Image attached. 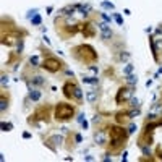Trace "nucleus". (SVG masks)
Wrapping results in <instances>:
<instances>
[{
    "label": "nucleus",
    "instance_id": "f257e3e1",
    "mask_svg": "<svg viewBox=\"0 0 162 162\" xmlns=\"http://www.w3.org/2000/svg\"><path fill=\"white\" fill-rule=\"evenodd\" d=\"M107 133H109V144H107V149H109V154H113V152H118L123 146L126 144V139H128L130 133L128 130L123 125H110L107 126Z\"/></svg>",
    "mask_w": 162,
    "mask_h": 162
},
{
    "label": "nucleus",
    "instance_id": "f03ea898",
    "mask_svg": "<svg viewBox=\"0 0 162 162\" xmlns=\"http://www.w3.org/2000/svg\"><path fill=\"white\" fill-rule=\"evenodd\" d=\"M71 57L75 60H78L80 63L83 65H94L97 60H99V55H97L96 49L92 47L91 44H80V45H75L71 49Z\"/></svg>",
    "mask_w": 162,
    "mask_h": 162
},
{
    "label": "nucleus",
    "instance_id": "7ed1b4c3",
    "mask_svg": "<svg viewBox=\"0 0 162 162\" xmlns=\"http://www.w3.org/2000/svg\"><path fill=\"white\" fill-rule=\"evenodd\" d=\"M76 113V109L75 105L68 102H58L55 104L54 107V118L57 122H67V120H71V117H75Z\"/></svg>",
    "mask_w": 162,
    "mask_h": 162
},
{
    "label": "nucleus",
    "instance_id": "20e7f679",
    "mask_svg": "<svg viewBox=\"0 0 162 162\" xmlns=\"http://www.w3.org/2000/svg\"><path fill=\"white\" fill-rule=\"evenodd\" d=\"M50 110H52L50 105H41V107H37V109H36L34 112L29 115L28 123H29V125H34V126H39L37 122H45V123H47L49 120H50Z\"/></svg>",
    "mask_w": 162,
    "mask_h": 162
},
{
    "label": "nucleus",
    "instance_id": "39448f33",
    "mask_svg": "<svg viewBox=\"0 0 162 162\" xmlns=\"http://www.w3.org/2000/svg\"><path fill=\"white\" fill-rule=\"evenodd\" d=\"M63 65H65L63 62L58 60L54 55H47V57L41 62V67L44 68L45 71H49V73H57V71H60L62 68H63Z\"/></svg>",
    "mask_w": 162,
    "mask_h": 162
},
{
    "label": "nucleus",
    "instance_id": "423d86ee",
    "mask_svg": "<svg viewBox=\"0 0 162 162\" xmlns=\"http://www.w3.org/2000/svg\"><path fill=\"white\" fill-rule=\"evenodd\" d=\"M133 87L135 86H120L118 87V91H117V94H115V104H118V105H122V104H126V102H130V99L133 97Z\"/></svg>",
    "mask_w": 162,
    "mask_h": 162
},
{
    "label": "nucleus",
    "instance_id": "0eeeda50",
    "mask_svg": "<svg viewBox=\"0 0 162 162\" xmlns=\"http://www.w3.org/2000/svg\"><path fill=\"white\" fill-rule=\"evenodd\" d=\"M76 87H78L76 83H73V81H67V83L63 84V87H62L63 96L67 97L68 100H73L75 102V92H76Z\"/></svg>",
    "mask_w": 162,
    "mask_h": 162
},
{
    "label": "nucleus",
    "instance_id": "6e6552de",
    "mask_svg": "<svg viewBox=\"0 0 162 162\" xmlns=\"http://www.w3.org/2000/svg\"><path fill=\"white\" fill-rule=\"evenodd\" d=\"M107 136H109V133H107V128H99L96 133H94V143H96L97 146H105L107 144Z\"/></svg>",
    "mask_w": 162,
    "mask_h": 162
},
{
    "label": "nucleus",
    "instance_id": "1a4fd4ad",
    "mask_svg": "<svg viewBox=\"0 0 162 162\" xmlns=\"http://www.w3.org/2000/svg\"><path fill=\"white\" fill-rule=\"evenodd\" d=\"M152 143H154V139H152V131H146V130H143L136 144H138V146H144V144L151 146Z\"/></svg>",
    "mask_w": 162,
    "mask_h": 162
},
{
    "label": "nucleus",
    "instance_id": "9d476101",
    "mask_svg": "<svg viewBox=\"0 0 162 162\" xmlns=\"http://www.w3.org/2000/svg\"><path fill=\"white\" fill-rule=\"evenodd\" d=\"M81 32H83L84 37H94V34H96V29H94L92 23H83Z\"/></svg>",
    "mask_w": 162,
    "mask_h": 162
},
{
    "label": "nucleus",
    "instance_id": "9b49d317",
    "mask_svg": "<svg viewBox=\"0 0 162 162\" xmlns=\"http://www.w3.org/2000/svg\"><path fill=\"white\" fill-rule=\"evenodd\" d=\"M128 120H130L128 110H120V112L115 113V123H118V125H125Z\"/></svg>",
    "mask_w": 162,
    "mask_h": 162
},
{
    "label": "nucleus",
    "instance_id": "f8f14e48",
    "mask_svg": "<svg viewBox=\"0 0 162 162\" xmlns=\"http://www.w3.org/2000/svg\"><path fill=\"white\" fill-rule=\"evenodd\" d=\"M76 10H78L76 5H67V6H63V8L58 11V15H60V16H67V18H71Z\"/></svg>",
    "mask_w": 162,
    "mask_h": 162
},
{
    "label": "nucleus",
    "instance_id": "ddd939ff",
    "mask_svg": "<svg viewBox=\"0 0 162 162\" xmlns=\"http://www.w3.org/2000/svg\"><path fill=\"white\" fill-rule=\"evenodd\" d=\"M149 44H151V49H152V57H154L156 62H159V47L156 44V37H149Z\"/></svg>",
    "mask_w": 162,
    "mask_h": 162
},
{
    "label": "nucleus",
    "instance_id": "4468645a",
    "mask_svg": "<svg viewBox=\"0 0 162 162\" xmlns=\"http://www.w3.org/2000/svg\"><path fill=\"white\" fill-rule=\"evenodd\" d=\"M47 139L55 146V148H57V146H62V143H63V136H62V133L60 135H52V136H49Z\"/></svg>",
    "mask_w": 162,
    "mask_h": 162
},
{
    "label": "nucleus",
    "instance_id": "2eb2a0df",
    "mask_svg": "<svg viewBox=\"0 0 162 162\" xmlns=\"http://www.w3.org/2000/svg\"><path fill=\"white\" fill-rule=\"evenodd\" d=\"M29 100H32V102H37L39 99H41V91L36 89V87H32V89H29Z\"/></svg>",
    "mask_w": 162,
    "mask_h": 162
},
{
    "label": "nucleus",
    "instance_id": "dca6fc26",
    "mask_svg": "<svg viewBox=\"0 0 162 162\" xmlns=\"http://www.w3.org/2000/svg\"><path fill=\"white\" fill-rule=\"evenodd\" d=\"M31 84L32 86H44L45 84V80L42 76H39V75H34V76H31Z\"/></svg>",
    "mask_w": 162,
    "mask_h": 162
},
{
    "label": "nucleus",
    "instance_id": "f3484780",
    "mask_svg": "<svg viewBox=\"0 0 162 162\" xmlns=\"http://www.w3.org/2000/svg\"><path fill=\"white\" fill-rule=\"evenodd\" d=\"M76 8H78V11L83 13L84 16L91 11V5H89V3H76Z\"/></svg>",
    "mask_w": 162,
    "mask_h": 162
},
{
    "label": "nucleus",
    "instance_id": "a211bd4d",
    "mask_svg": "<svg viewBox=\"0 0 162 162\" xmlns=\"http://www.w3.org/2000/svg\"><path fill=\"white\" fill-rule=\"evenodd\" d=\"M6 109H8V97H5V94L2 92V96H0V112L5 113Z\"/></svg>",
    "mask_w": 162,
    "mask_h": 162
},
{
    "label": "nucleus",
    "instance_id": "6ab92c4d",
    "mask_svg": "<svg viewBox=\"0 0 162 162\" xmlns=\"http://www.w3.org/2000/svg\"><path fill=\"white\" fill-rule=\"evenodd\" d=\"M125 81H126V84L128 86H136L138 84V78H136V75H126V78H125Z\"/></svg>",
    "mask_w": 162,
    "mask_h": 162
},
{
    "label": "nucleus",
    "instance_id": "aec40b11",
    "mask_svg": "<svg viewBox=\"0 0 162 162\" xmlns=\"http://www.w3.org/2000/svg\"><path fill=\"white\" fill-rule=\"evenodd\" d=\"M86 100L89 104H94L97 100V91H89V92L86 94Z\"/></svg>",
    "mask_w": 162,
    "mask_h": 162
},
{
    "label": "nucleus",
    "instance_id": "412c9836",
    "mask_svg": "<svg viewBox=\"0 0 162 162\" xmlns=\"http://www.w3.org/2000/svg\"><path fill=\"white\" fill-rule=\"evenodd\" d=\"M113 32L112 29H105V31H100V37L104 39V41H109V39H112Z\"/></svg>",
    "mask_w": 162,
    "mask_h": 162
},
{
    "label": "nucleus",
    "instance_id": "4be33fe9",
    "mask_svg": "<svg viewBox=\"0 0 162 162\" xmlns=\"http://www.w3.org/2000/svg\"><path fill=\"white\" fill-rule=\"evenodd\" d=\"M23 50H24V41H23V39H19L18 44H16V54L21 55V54H23Z\"/></svg>",
    "mask_w": 162,
    "mask_h": 162
},
{
    "label": "nucleus",
    "instance_id": "5701e85b",
    "mask_svg": "<svg viewBox=\"0 0 162 162\" xmlns=\"http://www.w3.org/2000/svg\"><path fill=\"white\" fill-rule=\"evenodd\" d=\"M29 63H31L32 67H41V62H39V57H37V55H32V57H29Z\"/></svg>",
    "mask_w": 162,
    "mask_h": 162
},
{
    "label": "nucleus",
    "instance_id": "b1692460",
    "mask_svg": "<svg viewBox=\"0 0 162 162\" xmlns=\"http://www.w3.org/2000/svg\"><path fill=\"white\" fill-rule=\"evenodd\" d=\"M130 57H131V55H130V52H126V50L123 52L122 50V52H120V55H118V60L120 62H125V60H130Z\"/></svg>",
    "mask_w": 162,
    "mask_h": 162
},
{
    "label": "nucleus",
    "instance_id": "393cba45",
    "mask_svg": "<svg viewBox=\"0 0 162 162\" xmlns=\"http://www.w3.org/2000/svg\"><path fill=\"white\" fill-rule=\"evenodd\" d=\"M139 113H141V112H139V107H138V109H131V110H128V115H130V120H133V118H136V117H138V115H139Z\"/></svg>",
    "mask_w": 162,
    "mask_h": 162
},
{
    "label": "nucleus",
    "instance_id": "a878e982",
    "mask_svg": "<svg viewBox=\"0 0 162 162\" xmlns=\"http://www.w3.org/2000/svg\"><path fill=\"white\" fill-rule=\"evenodd\" d=\"M31 23H32V26H39V24L42 23L41 15H36V16H32V18H31Z\"/></svg>",
    "mask_w": 162,
    "mask_h": 162
},
{
    "label": "nucleus",
    "instance_id": "bb28decb",
    "mask_svg": "<svg viewBox=\"0 0 162 162\" xmlns=\"http://www.w3.org/2000/svg\"><path fill=\"white\" fill-rule=\"evenodd\" d=\"M130 105H131V109H138L139 107V99L138 97H131V99H130Z\"/></svg>",
    "mask_w": 162,
    "mask_h": 162
},
{
    "label": "nucleus",
    "instance_id": "cd10ccee",
    "mask_svg": "<svg viewBox=\"0 0 162 162\" xmlns=\"http://www.w3.org/2000/svg\"><path fill=\"white\" fill-rule=\"evenodd\" d=\"M100 5H102V8H107V10H113V8H115V6H113V3L112 2H107V0H102V3H100Z\"/></svg>",
    "mask_w": 162,
    "mask_h": 162
},
{
    "label": "nucleus",
    "instance_id": "c85d7f7f",
    "mask_svg": "<svg viewBox=\"0 0 162 162\" xmlns=\"http://www.w3.org/2000/svg\"><path fill=\"white\" fill-rule=\"evenodd\" d=\"M0 126H2V131H10V130L13 128V125H11V123H5V122H2V123H0Z\"/></svg>",
    "mask_w": 162,
    "mask_h": 162
},
{
    "label": "nucleus",
    "instance_id": "c756f323",
    "mask_svg": "<svg viewBox=\"0 0 162 162\" xmlns=\"http://www.w3.org/2000/svg\"><path fill=\"white\" fill-rule=\"evenodd\" d=\"M139 148H141V151H143V154H144V156H152V152H151V149H149V146H148V144L139 146Z\"/></svg>",
    "mask_w": 162,
    "mask_h": 162
},
{
    "label": "nucleus",
    "instance_id": "7c9ffc66",
    "mask_svg": "<svg viewBox=\"0 0 162 162\" xmlns=\"http://www.w3.org/2000/svg\"><path fill=\"white\" fill-rule=\"evenodd\" d=\"M8 76H6V75L5 73H2V80H0V83H2V87H6V86H8Z\"/></svg>",
    "mask_w": 162,
    "mask_h": 162
},
{
    "label": "nucleus",
    "instance_id": "2f4dec72",
    "mask_svg": "<svg viewBox=\"0 0 162 162\" xmlns=\"http://www.w3.org/2000/svg\"><path fill=\"white\" fill-rule=\"evenodd\" d=\"M97 28H99L100 31H105V29H110V28H109V23H105V21H100V23H97Z\"/></svg>",
    "mask_w": 162,
    "mask_h": 162
},
{
    "label": "nucleus",
    "instance_id": "473e14b6",
    "mask_svg": "<svg viewBox=\"0 0 162 162\" xmlns=\"http://www.w3.org/2000/svg\"><path fill=\"white\" fill-rule=\"evenodd\" d=\"M113 19H115L117 24H120V26L123 24V18L120 16V13H113Z\"/></svg>",
    "mask_w": 162,
    "mask_h": 162
},
{
    "label": "nucleus",
    "instance_id": "72a5a7b5",
    "mask_svg": "<svg viewBox=\"0 0 162 162\" xmlns=\"http://www.w3.org/2000/svg\"><path fill=\"white\" fill-rule=\"evenodd\" d=\"M131 71H133V65H131V63H128L125 68H123V73H125V75H130Z\"/></svg>",
    "mask_w": 162,
    "mask_h": 162
},
{
    "label": "nucleus",
    "instance_id": "f704fd0d",
    "mask_svg": "<svg viewBox=\"0 0 162 162\" xmlns=\"http://www.w3.org/2000/svg\"><path fill=\"white\" fill-rule=\"evenodd\" d=\"M100 16H102V19H104V21H105V23H109V24H110V21H112V18H110V16L107 15V13L100 11Z\"/></svg>",
    "mask_w": 162,
    "mask_h": 162
},
{
    "label": "nucleus",
    "instance_id": "c9c22d12",
    "mask_svg": "<svg viewBox=\"0 0 162 162\" xmlns=\"http://www.w3.org/2000/svg\"><path fill=\"white\" fill-rule=\"evenodd\" d=\"M136 130H138V126L135 125V123H130V126H128V133L131 135V133H136Z\"/></svg>",
    "mask_w": 162,
    "mask_h": 162
},
{
    "label": "nucleus",
    "instance_id": "e433bc0d",
    "mask_svg": "<svg viewBox=\"0 0 162 162\" xmlns=\"http://www.w3.org/2000/svg\"><path fill=\"white\" fill-rule=\"evenodd\" d=\"M87 68H89V70H91V71H92V73H96V75H97V73H99V68H97V67H96V65H89V67H87Z\"/></svg>",
    "mask_w": 162,
    "mask_h": 162
},
{
    "label": "nucleus",
    "instance_id": "4c0bfd02",
    "mask_svg": "<svg viewBox=\"0 0 162 162\" xmlns=\"http://www.w3.org/2000/svg\"><path fill=\"white\" fill-rule=\"evenodd\" d=\"M36 15H37V10H29V11H28V18H32V16H36Z\"/></svg>",
    "mask_w": 162,
    "mask_h": 162
},
{
    "label": "nucleus",
    "instance_id": "58836bf2",
    "mask_svg": "<svg viewBox=\"0 0 162 162\" xmlns=\"http://www.w3.org/2000/svg\"><path fill=\"white\" fill-rule=\"evenodd\" d=\"M97 123H100V117L99 115L92 117V125H97Z\"/></svg>",
    "mask_w": 162,
    "mask_h": 162
},
{
    "label": "nucleus",
    "instance_id": "ea45409f",
    "mask_svg": "<svg viewBox=\"0 0 162 162\" xmlns=\"http://www.w3.org/2000/svg\"><path fill=\"white\" fill-rule=\"evenodd\" d=\"M75 141H76V143H81V141H83V138H81L80 133H76V135H75Z\"/></svg>",
    "mask_w": 162,
    "mask_h": 162
},
{
    "label": "nucleus",
    "instance_id": "a19ab883",
    "mask_svg": "<svg viewBox=\"0 0 162 162\" xmlns=\"http://www.w3.org/2000/svg\"><path fill=\"white\" fill-rule=\"evenodd\" d=\"M91 78L92 76H83V83H89L91 84Z\"/></svg>",
    "mask_w": 162,
    "mask_h": 162
},
{
    "label": "nucleus",
    "instance_id": "79ce46f5",
    "mask_svg": "<svg viewBox=\"0 0 162 162\" xmlns=\"http://www.w3.org/2000/svg\"><path fill=\"white\" fill-rule=\"evenodd\" d=\"M23 138H24V139H29V138H31V133H29V131H24V133H23Z\"/></svg>",
    "mask_w": 162,
    "mask_h": 162
},
{
    "label": "nucleus",
    "instance_id": "37998d69",
    "mask_svg": "<svg viewBox=\"0 0 162 162\" xmlns=\"http://www.w3.org/2000/svg\"><path fill=\"white\" fill-rule=\"evenodd\" d=\"M81 126H83V130H86L87 126H89V123H87L86 120H83V122H81Z\"/></svg>",
    "mask_w": 162,
    "mask_h": 162
},
{
    "label": "nucleus",
    "instance_id": "c03bdc74",
    "mask_svg": "<svg viewBox=\"0 0 162 162\" xmlns=\"http://www.w3.org/2000/svg\"><path fill=\"white\" fill-rule=\"evenodd\" d=\"M126 156H128V152L123 151V154H122V162H126Z\"/></svg>",
    "mask_w": 162,
    "mask_h": 162
},
{
    "label": "nucleus",
    "instance_id": "a18cd8bd",
    "mask_svg": "<svg viewBox=\"0 0 162 162\" xmlns=\"http://www.w3.org/2000/svg\"><path fill=\"white\" fill-rule=\"evenodd\" d=\"M76 120H78V122L81 123V122H83V120H84V113H80V115H78V118H76Z\"/></svg>",
    "mask_w": 162,
    "mask_h": 162
},
{
    "label": "nucleus",
    "instance_id": "49530a36",
    "mask_svg": "<svg viewBox=\"0 0 162 162\" xmlns=\"http://www.w3.org/2000/svg\"><path fill=\"white\" fill-rule=\"evenodd\" d=\"M84 161L91 162V161H94V157H92V156H84Z\"/></svg>",
    "mask_w": 162,
    "mask_h": 162
},
{
    "label": "nucleus",
    "instance_id": "de8ad7c7",
    "mask_svg": "<svg viewBox=\"0 0 162 162\" xmlns=\"http://www.w3.org/2000/svg\"><path fill=\"white\" fill-rule=\"evenodd\" d=\"M156 154H157V157H159V159H162V149L159 148V149H157V152H156Z\"/></svg>",
    "mask_w": 162,
    "mask_h": 162
},
{
    "label": "nucleus",
    "instance_id": "09e8293b",
    "mask_svg": "<svg viewBox=\"0 0 162 162\" xmlns=\"http://www.w3.org/2000/svg\"><path fill=\"white\" fill-rule=\"evenodd\" d=\"M60 133H62V135H65V133H68V128H65V126H62V128H60Z\"/></svg>",
    "mask_w": 162,
    "mask_h": 162
},
{
    "label": "nucleus",
    "instance_id": "8fccbe9b",
    "mask_svg": "<svg viewBox=\"0 0 162 162\" xmlns=\"http://www.w3.org/2000/svg\"><path fill=\"white\" fill-rule=\"evenodd\" d=\"M44 41H45V44H50V39H49L47 36H44Z\"/></svg>",
    "mask_w": 162,
    "mask_h": 162
},
{
    "label": "nucleus",
    "instance_id": "3c124183",
    "mask_svg": "<svg viewBox=\"0 0 162 162\" xmlns=\"http://www.w3.org/2000/svg\"><path fill=\"white\" fill-rule=\"evenodd\" d=\"M151 84H152V80H148V81H146V86H148V87L151 86Z\"/></svg>",
    "mask_w": 162,
    "mask_h": 162
},
{
    "label": "nucleus",
    "instance_id": "603ef678",
    "mask_svg": "<svg viewBox=\"0 0 162 162\" xmlns=\"http://www.w3.org/2000/svg\"><path fill=\"white\" fill-rule=\"evenodd\" d=\"M157 75H162V67H161V68H159V70H157Z\"/></svg>",
    "mask_w": 162,
    "mask_h": 162
}]
</instances>
